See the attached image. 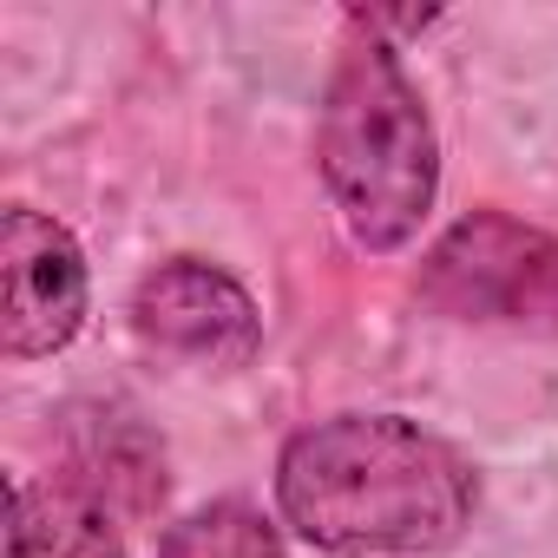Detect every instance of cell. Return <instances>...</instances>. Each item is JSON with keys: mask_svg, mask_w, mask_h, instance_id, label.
Segmentation results:
<instances>
[{"mask_svg": "<svg viewBox=\"0 0 558 558\" xmlns=\"http://www.w3.org/2000/svg\"><path fill=\"white\" fill-rule=\"evenodd\" d=\"M276 506L323 551H440L473 519V466L401 414H336L276 460Z\"/></svg>", "mask_w": 558, "mask_h": 558, "instance_id": "6da1fadb", "label": "cell"}, {"mask_svg": "<svg viewBox=\"0 0 558 558\" xmlns=\"http://www.w3.org/2000/svg\"><path fill=\"white\" fill-rule=\"evenodd\" d=\"M316 158L362 250L414 243L440 191V145L388 40L368 34L342 47L323 93V119H316Z\"/></svg>", "mask_w": 558, "mask_h": 558, "instance_id": "7a4b0ae2", "label": "cell"}, {"mask_svg": "<svg viewBox=\"0 0 558 558\" xmlns=\"http://www.w3.org/2000/svg\"><path fill=\"white\" fill-rule=\"evenodd\" d=\"M421 303L453 323H506L558 336V243L532 223L480 210L427 250Z\"/></svg>", "mask_w": 558, "mask_h": 558, "instance_id": "3957f363", "label": "cell"}, {"mask_svg": "<svg viewBox=\"0 0 558 558\" xmlns=\"http://www.w3.org/2000/svg\"><path fill=\"white\" fill-rule=\"evenodd\" d=\"M86 323V256L66 223L14 204L0 217V349L14 362L53 355Z\"/></svg>", "mask_w": 558, "mask_h": 558, "instance_id": "277c9868", "label": "cell"}, {"mask_svg": "<svg viewBox=\"0 0 558 558\" xmlns=\"http://www.w3.org/2000/svg\"><path fill=\"white\" fill-rule=\"evenodd\" d=\"M132 329L145 349L197 362V368H243L263 342V323H256V303L243 296V283L197 256L158 263L145 276L132 296Z\"/></svg>", "mask_w": 558, "mask_h": 558, "instance_id": "5b68a950", "label": "cell"}, {"mask_svg": "<svg viewBox=\"0 0 558 558\" xmlns=\"http://www.w3.org/2000/svg\"><path fill=\"white\" fill-rule=\"evenodd\" d=\"M8 558H125L112 519L73 486L14 480L8 506Z\"/></svg>", "mask_w": 558, "mask_h": 558, "instance_id": "8992f818", "label": "cell"}, {"mask_svg": "<svg viewBox=\"0 0 558 558\" xmlns=\"http://www.w3.org/2000/svg\"><path fill=\"white\" fill-rule=\"evenodd\" d=\"M158 558H283L276 525L243 499H210L191 519H178L158 545Z\"/></svg>", "mask_w": 558, "mask_h": 558, "instance_id": "52a82bcc", "label": "cell"}]
</instances>
